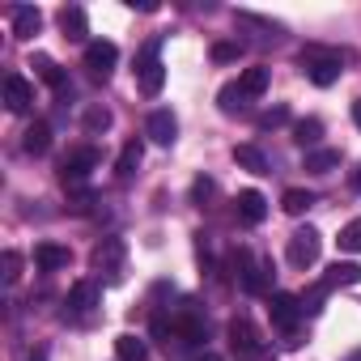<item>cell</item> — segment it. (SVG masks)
Segmentation results:
<instances>
[{"instance_id": "34", "label": "cell", "mask_w": 361, "mask_h": 361, "mask_svg": "<svg viewBox=\"0 0 361 361\" xmlns=\"http://www.w3.org/2000/svg\"><path fill=\"white\" fill-rule=\"evenodd\" d=\"M213 192H217V183H213V178H196V188H192V196H196L200 204H204V200H209Z\"/></svg>"}, {"instance_id": "13", "label": "cell", "mask_w": 361, "mask_h": 361, "mask_svg": "<svg viewBox=\"0 0 361 361\" xmlns=\"http://www.w3.org/2000/svg\"><path fill=\"white\" fill-rule=\"evenodd\" d=\"M234 204H238V217H243L247 226H259V221L268 217V200H264V196H259L255 188L238 192V200H234Z\"/></svg>"}, {"instance_id": "5", "label": "cell", "mask_w": 361, "mask_h": 361, "mask_svg": "<svg viewBox=\"0 0 361 361\" xmlns=\"http://www.w3.org/2000/svg\"><path fill=\"white\" fill-rule=\"evenodd\" d=\"M319 247H323L319 230H310V226L293 230V238H289V264H293V268H310V264L319 259Z\"/></svg>"}, {"instance_id": "30", "label": "cell", "mask_w": 361, "mask_h": 361, "mask_svg": "<svg viewBox=\"0 0 361 361\" xmlns=\"http://www.w3.org/2000/svg\"><path fill=\"white\" fill-rule=\"evenodd\" d=\"M111 128V111L106 106H90L85 111V132H106Z\"/></svg>"}, {"instance_id": "29", "label": "cell", "mask_w": 361, "mask_h": 361, "mask_svg": "<svg viewBox=\"0 0 361 361\" xmlns=\"http://www.w3.org/2000/svg\"><path fill=\"white\" fill-rule=\"evenodd\" d=\"M170 331H174V336H183L188 344L204 340V323H196V319H178V323H170Z\"/></svg>"}, {"instance_id": "38", "label": "cell", "mask_w": 361, "mask_h": 361, "mask_svg": "<svg viewBox=\"0 0 361 361\" xmlns=\"http://www.w3.org/2000/svg\"><path fill=\"white\" fill-rule=\"evenodd\" d=\"M200 361H221V357H217V353H204V357H200Z\"/></svg>"}, {"instance_id": "28", "label": "cell", "mask_w": 361, "mask_h": 361, "mask_svg": "<svg viewBox=\"0 0 361 361\" xmlns=\"http://www.w3.org/2000/svg\"><path fill=\"white\" fill-rule=\"evenodd\" d=\"M217 98H221V111H226V115H234V111H243V106H247V94L238 90V81H234V85H226Z\"/></svg>"}, {"instance_id": "7", "label": "cell", "mask_w": 361, "mask_h": 361, "mask_svg": "<svg viewBox=\"0 0 361 361\" xmlns=\"http://www.w3.org/2000/svg\"><path fill=\"white\" fill-rule=\"evenodd\" d=\"M238 285H243L247 293H264V289H268V268L255 264L251 251H238Z\"/></svg>"}, {"instance_id": "32", "label": "cell", "mask_w": 361, "mask_h": 361, "mask_svg": "<svg viewBox=\"0 0 361 361\" xmlns=\"http://www.w3.org/2000/svg\"><path fill=\"white\" fill-rule=\"evenodd\" d=\"M238 56H243V43H217V47H213V60H217V64H230V60H238Z\"/></svg>"}, {"instance_id": "19", "label": "cell", "mask_w": 361, "mask_h": 361, "mask_svg": "<svg viewBox=\"0 0 361 361\" xmlns=\"http://www.w3.org/2000/svg\"><path fill=\"white\" fill-rule=\"evenodd\" d=\"M323 289H336V285H361V264H331L327 276L319 281Z\"/></svg>"}, {"instance_id": "2", "label": "cell", "mask_w": 361, "mask_h": 361, "mask_svg": "<svg viewBox=\"0 0 361 361\" xmlns=\"http://www.w3.org/2000/svg\"><path fill=\"white\" fill-rule=\"evenodd\" d=\"M136 85H140L145 98H157V94H161L166 68H161V60H157V43H149V47L140 51V60H136Z\"/></svg>"}, {"instance_id": "31", "label": "cell", "mask_w": 361, "mask_h": 361, "mask_svg": "<svg viewBox=\"0 0 361 361\" xmlns=\"http://www.w3.org/2000/svg\"><path fill=\"white\" fill-rule=\"evenodd\" d=\"M0 268H5V281H9V285H18V276H22V255H18V251H5Z\"/></svg>"}, {"instance_id": "12", "label": "cell", "mask_w": 361, "mask_h": 361, "mask_svg": "<svg viewBox=\"0 0 361 361\" xmlns=\"http://www.w3.org/2000/svg\"><path fill=\"white\" fill-rule=\"evenodd\" d=\"M145 132H149V140H153V145H174V136H178V119H174L170 111H153Z\"/></svg>"}, {"instance_id": "24", "label": "cell", "mask_w": 361, "mask_h": 361, "mask_svg": "<svg viewBox=\"0 0 361 361\" xmlns=\"http://www.w3.org/2000/svg\"><path fill=\"white\" fill-rule=\"evenodd\" d=\"M336 166H340V149H314V153H306V170L310 174H327Z\"/></svg>"}, {"instance_id": "1", "label": "cell", "mask_w": 361, "mask_h": 361, "mask_svg": "<svg viewBox=\"0 0 361 361\" xmlns=\"http://www.w3.org/2000/svg\"><path fill=\"white\" fill-rule=\"evenodd\" d=\"M302 73H306L314 85H336L340 73H344V56L331 51V47L310 43V47H302Z\"/></svg>"}, {"instance_id": "27", "label": "cell", "mask_w": 361, "mask_h": 361, "mask_svg": "<svg viewBox=\"0 0 361 361\" xmlns=\"http://www.w3.org/2000/svg\"><path fill=\"white\" fill-rule=\"evenodd\" d=\"M336 243H340V251L361 255V217H357V221H348V226L340 230V238H336Z\"/></svg>"}, {"instance_id": "21", "label": "cell", "mask_w": 361, "mask_h": 361, "mask_svg": "<svg viewBox=\"0 0 361 361\" xmlns=\"http://www.w3.org/2000/svg\"><path fill=\"white\" fill-rule=\"evenodd\" d=\"M22 145H26V153H35V157L47 153V149H51V128H47L43 119H35V123L26 128V140H22Z\"/></svg>"}, {"instance_id": "37", "label": "cell", "mask_w": 361, "mask_h": 361, "mask_svg": "<svg viewBox=\"0 0 361 361\" xmlns=\"http://www.w3.org/2000/svg\"><path fill=\"white\" fill-rule=\"evenodd\" d=\"M26 361H47V348H35V353H30Z\"/></svg>"}, {"instance_id": "17", "label": "cell", "mask_w": 361, "mask_h": 361, "mask_svg": "<svg viewBox=\"0 0 361 361\" xmlns=\"http://www.w3.org/2000/svg\"><path fill=\"white\" fill-rule=\"evenodd\" d=\"M115 357H119V361H149V344H145L140 336L123 331V336H115Z\"/></svg>"}, {"instance_id": "9", "label": "cell", "mask_w": 361, "mask_h": 361, "mask_svg": "<svg viewBox=\"0 0 361 361\" xmlns=\"http://www.w3.org/2000/svg\"><path fill=\"white\" fill-rule=\"evenodd\" d=\"M30 102H35V85H30L26 77L9 73V77H5V106H9L13 115H22V111H30Z\"/></svg>"}, {"instance_id": "36", "label": "cell", "mask_w": 361, "mask_h": 361, "mask_svg": "<svg viewBox=\"0 0 361 361\" xmlns=\"http://www.w3.org/2000/svg\"><path fill=\"white\" fill-rule=\"evenodd\" d=\"M353 123H357V128H361V98H357V102H353Z\"/></svg>"}, {"instance_id": "6", "label": "cell", "mask_w": 361, "mask_h": 361, "mask_svg": "<svg viewBox=\"0 0 361 361\" xmlns=\"http://www.w3.org/2000/svg\"><path fill=\"white\" fill-rule=\"evenodd\" d=\"M230 344H234V353H243V357H259V353H264V340H259V331H255L251 319H234V323H230Z\"/></svg>"}, {"instance_id": "10", "label": "cell", "mask_w": 361, "mask_h": 361, "mask_svg": "<svg viewBox=\"0 0 361 361\" xmlns=\"http://www.w3.org/2000/svg\"><path fill=\"white\" fill-rule=\"evenodd\" d=\"M30 68H35V73H39V77H43V81H47V85H51L60 98H73V85H68L64 68H60L51 56H35V60H30Z\"/></svg>"}, {"instance_id": "20", "label": "cell", "mask_w": 361, "mask_h": 361, "mask_svg": "<svg viewBox=\"0 0 361 361\" xmlns=\"http://www.w3.org/2000/svg\"><path fill=\"white\" fill-rule=\"evenodd\" d=\"M140 157H145V145H140V140H128V145L119 149L115 174H119V178H132V174H136V166H140Z\"/></svg>"}, {"instance_id": "23", "label": "cell", "mask_w": 361, "mask_h": 361, "mask_svg": "<svg viewBox=\"0 0 361 361\" xmlns=\"http://www.w3.org/2000/svg\"><path fill=\"white\" fill-rule=\"evenodd\" d=\"M268 77H272L268 68H247V73L238 77V90H243L247 98H259V94L268 90Z\"/></svg>"}, {"instance_id": "26", "label": "cell", "mask_w": 361, "mask_h": 361, "mask_svg": "<svg viewBox=\"0 0 361 361\" xmlns=\"http://www.w3.org/2000/svg\"><path fill=\"white\" fill-rule=\"evenodd\" d=\"M319 136H323V123L319 119H302V123H293V145H319Z\"/></svg>"}, {"instance_id": "33", "label": "cell", "mask_w": 361, "mask_h": 361, "mask_svg": "<svg viewBox=\"0 0 361 361\" xmlns=\"http://www.w3.org/2000/svg\"><path fill=\"white\" fill-rule=\"evenodd\" d=\"M285 119H289V111H285V106H272V111H264L255 123H259V128H281Z\"/></svg>"}, {"instance_id": "15", "label": "cell", "mask_w": 361, "mask_h": 361, "mask_svg": "<svg viewBox=\"0 0 361 361\" xmlns=\"http://www.w3.org/2000/svg\"><path fill=\"white\" fill-rule=\"evenodd\" d=\"M60 30H64V39H73V43H85V35H90L85 9H81V5H68V9H60Z\"/></svg>"}, {"instance_id": "16", "label": "cell", "mask_w": 361, "mask_h": 361, "mask_svg": "<svg viewBox=\"0 0 361 361\" xmlns=\"http://www.w3.org/2000/svg\"><path fill=\"white\" fill-rule=\"evenodd\" d=\"M35 264H39L43 272H60V268H68V264H73V255H68V247L39 243V247H35Z\"/></svg>"}, {"instance_id": "11", "label": "cell", "mask_w": 361, "mask_h": 361, "mask_svg": "<svg viewBox=\"0 0 361 361\" xmlns=\"http://www.w3.org/2000/svg\"><path fill=\"white\" fill-rule=\"evenodd\" d=\"M94 268L119 276V268H123V243H119V238H102V243L94 247Z\"/></svg>"}, {"instance_id": "22", "label": "cell", "mask_w": 361, "mask_h": 361, "mask_svg": "<svg viewBox=\"0 0 361 361\" xmlns=\"http://www.w3.org/2000/svg\"><path fill=\"white\" fill-rule=\"evenodd\" d=\"M234 161L251 174H268V157L255 149V145H234Z\"/></svg>"}, {"instance_id": "8", "label": "cell", "mask_w": 361, "mask_h": 361, "mask_svg": "<svg viewBox=\"0 0 361 361\" xmlns=\"http://www.w3.org/2000/svg\"><path fill=\"white\" fill-rule=\"evenodd\" d=\"M268 314H272V323L276 327H293L298 319H302V298H293V293H272L268 298Z\"/></svg>"}, {"instance_id": "18", "label": "cell", "mask_w": 361, "mask_h": 361, "mask_svg": "<svg viewBox=\"0 0 361 361\" xmlns=\"http://www.w3.org/2000/svg\"><path fill=\"white\" fill-rule=\"evenodd\" d=\"M98 298H102V289H98L94 281H77V285L68 289V306H73V310H94Z\"/></svg>"}, {"instance_id": "3", "label": "cell", "mask_w": 361, "mask_h": 361, "mask_svg": "<svg viewBox=\"0 0 361 361\" xmlns=\"http://www.w3.org/2000/svg\"><path fill=\"white\" fill-rule=\"evenodd\" d=\"M94 166H98V149H77V153H68L64 166H60V183H64V188H81Z\"/></svg>"}, {"instance_id": "25", "label": "cell", "mask_w": 361, "mask_h": 361, "mask_svg": "<svg viewBox=\"0 0 361 361\" xmlns=\"http://www.w3.org/2000/svg\"><path fill=\"white\" fill-rule=\"evenodd\" d=\"M310 204H314V196H310V192H302V188H289V192L281 196V209H285L289 217H302Z\"/></svg>"}, {"instance_id": "35", "label": "cell", "mask_w": 361, "mask_h": 361, "mask_svg": "<svg viewBox=\"0 0 361 361\" xmlns=\"http://www.w3.org/2000/svg\"><path fill=\"white\" fill-rule=\"evenodd\" d=\"M348 183H353V192H361V161H357V170H353V178H348Z\"/></svg>"}, {"instance_id": "14", "label": "cell", "mask_w": 361, "mask_h": 361, "mask_svg": "<svg viewBox=\"0 0 361 361\" xmlns=\"http://www.w3.org/2000/svg\"><path fill=\"white\" fill-rule=\"evenodd\" d=\"M9 22H13V35H18V39H35L39 26H43V13H39L35 5H18V9L9 13Z\"/></svg>"}, {"instance_id": "4", "label": "cell", "mask_w": 361, "mask_h": 361, "mask_svg": "<svg viewBox=\"0 0 361 361\" xmlns=\"http://www.w3.org/2000/svg\"><path fill=\"white\" fill-rule=\"evenodd\" d=\"M115 64H119V47H115V43H106V39L85 43V68H90V77L106 81V77L115 73Z\"/></svg>"}]
</instances>
